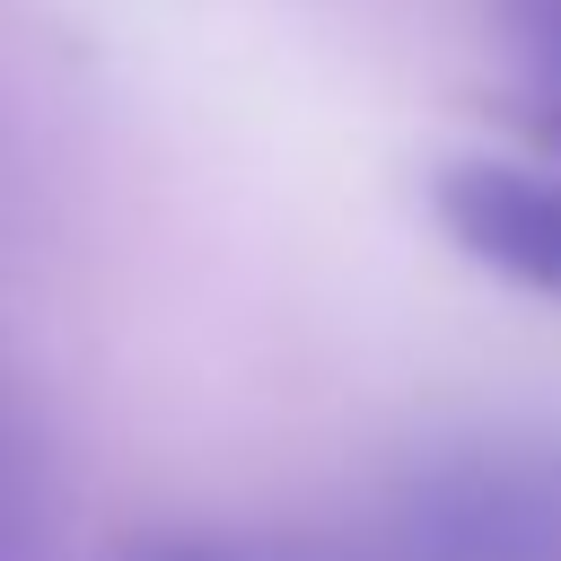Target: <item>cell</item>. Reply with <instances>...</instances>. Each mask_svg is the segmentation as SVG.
I'll use <instances>...</instances> for the list:
<instances>
[{"label":"cell","instance_id":"cell-1","mask_svg":"<svg viewBox=\"0 0 561 561\" xmlns=\"http://www.w3.org/2000/svg\"><path fill=\"white\" fill-rule=\"evenodd\" d=\"M342 561H561V430H465L412 456L342 526Z\"/></svg>","mask_w":561,"mask_h":561},{"label":"cell","instance_id":"cell-2","mask_svg":"<svg viewBox=\"0 0 561 561\" xmlns=\"http://www.w3.org/2000/svg\"><path fill=\"white\" fill-rule=\"evenodd\" d=\"M430 219L438 237L508 280L517 298L561 307V158L552 149H447L430 167Z\"/></svg>","mask_w":561,"mask_h":561},{"label":"cell","instance_id":"cell-3","mask_svg":"<svg viewBox=\"0 0 561 561\" xmlns=\"http://www.w3.org/2000/svg\"><path fill=\"white\" fill-rule=\"evenodd\" d=\"M500 44H508L526 140L561 158V0H500Z\"/></svg>","mask_w":561,"mask_h":561},{"label":"cell","instance_id":"cell-4","mask_svg":"<svg viewBox=\"0 0 561 561\" xmlns=\"http://www.w3.org/2000/svg\"><path fill=\"white\" fill-rule=\"evenodd\" d=\"M53 543V465L35 421L0 394V561H44Z\"/></svg>","mask_w":561,"mask_h":561},{"label":"cell","instance_id":"cell-5","mask_svg":"<svg viewBox=\"0 0 561 561\" xmlns=\"http://www.w3.org/2000/svg\"><path fill=\"white\" fill-rule=\"evenodd\" d=\"M123 561H342V535L307 526H158L123 543Z\"/></svg>","mask_w":561,"mask_h":561}]
</instances>
